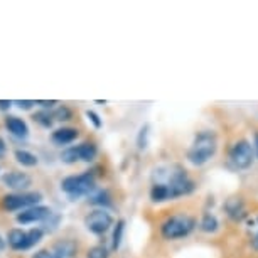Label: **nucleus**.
<instances>
[{
  "instance_id": "31",
  "label": "nucleus",
  "mask_w": 258,
  "mask_h": 258,
  "mask_svg": "<svg viewBox=\"0 0 258 258\" xmlns=\"http://www.w3.org/2000/svg\"><path fill=\"white\" fill-rule=\"evenodd\" d=\"M6 150H7V145H6V142H4V139L0 137V159L6 155Z\"/></svg>"
},
{
  "instance_id": "20",
  "label": "nucleus",
  "mask_w": 258,
  "mask_h": 258,
  "mask_svg": "<svg viewBox=\"0 0 258 258\" xmlns=\"http://www.w3.org/2000/svg\"><path fill=\"white\" fill-rule=\"evenodd\" d=\"M88 201L91 204H96V206H110L111 201H110V194L106 191H98L95 196H91Z\"/></svg>"
},
{
  "instance_id": "1",
  "label": "nucleus",
  "mask_w": 258,
  "mask_h": 258,
  "mask_svg": "<svg viewBox=\"0 0 258 258\" xmlns=\"http://www.w3.org/2000/svg\"><path fill=\"white\" fill-rule=\"evenodd\" d=\"M157 181L150 189V199L154 203H164L169 199H176L194 191V181L187 177L186 170L181 165H165L155 170Z\"/></svg>"
},
{
  "instance_id": "13",
  "label": "nucleus",
  "mask_w": 258,
  "mask_h": 258,
  "mask_svg": "<svg viewBox=\"0 0 258 258\" xmlns=\"http://www.w3.org/2000/svg\"><path fill=\"white\" fill-rule=\"evenodd\" d=\"M76 152H78V157H80V160L91 162V160L96 157V154H98V149H96L95 144L85 142V144L76 145Z\"/></svg>"
},
{
  "instance_id": "25",
  "label": "nucleus",
  "mask_w": 258,
  "mask_h": 258,
  "mask_svg": "<svg viewBox=\"0 0 258 258\" xmlns=\"http://www.w3.org/2000/svg\"><path fill=\"white\" fill-rule=\"evenodd\" d=\"M86 116H88V120L95 125V128H101L103 121H101V118H100V115H98V113H95L93 110H86Z\"/></svg>"
},
{
  "instance_id": "28",
  "label": "nucleus",
  "mask_w": 258,
  "mask_h": 258,
  "mask_svg": "<svg viewBox=\"0 0 258 258\" xmlns=\"http://www.w3.org/2000/svg\"><path fill=\"white\" fill-rule=\"evenodd\" d=\"M32 258H61V256H57L56 253H52V251H47V250H41V251H37L36 255H34Z\"/></svg>"
},
{
  "instance_id": "10",
  "label": "nucleus",
  "mask_w": 258,
  "mask_h": 258,
  "mask_svg": "<svg viewBox=\"0 0 258 258\" xmlns=\"http://www.w3.org/2000/svg\"><path fill=\"white\" fill-rule=\"evenodd\" d=\"M6 126L7 130L11 132L14 137H19V139H26L29 135V126L27 123L24 121L22 118H19V116H7L6 118Z\"/></svg>"
},
{
  "instance_id": "29",
  "label": "nucleus",
  "mask_w": 258,
  "mask_h": 258,
  "mask_svg": "<svg viewBox=\"0 0 258 258\" xmlns=\"http://www.w3.org/2000/svg\"><path fill=\"white\" fill-rule=\"evenodd\" d=\"M36 105H41L42 108H51V106H54V105H57V101L56 100H37L36 101Z\"/></svg>"
},
{
  "instance_id": "24",
  "label": "nucleus",
  "mask_w": 258,
  "mask_h": 258,
  "mask_svg": "<svg viewBox=\"0 0 258 258\" xmlns=\"http://www.w3.org/2000/svg\"><path fill=\"white\" fill-rule=\"evenodd\" d=\"M71 116H73V113L68 106H59V108L52 113V118L57 120V121H66V120H70Z\"/></svg>"
},
{
  "instance_id": "7",
  "label": "nucleus",
  "mask_w": 258,
  "mask_h": 258,
  "mask_svg": "<svg viewBox=\"0 0 258 258\" xmlns=\"http://www.w3.org/2000/svg\"><path fill=\"white\" fill-rule=\"evenodd\" d=\"M111 225H113V218L105 209H95L85 218V226L95 235H101V233L108 231Z\"/></svg>"
},
{
  "instance_id": "26",
  "label": "nucleus",
  "mask_w": 258,
  "mask_h": 258,
  "mask_svg": "<svg viewBox=\"0 0 258 258\" xmlns=\"http://www.w3.org/2000/svg\"><path fill=\"white\" fill-rule=\"evenodd\" d=\"M16 105L19 106L21 110H31L34 105H36V101L34 100H17Z\"/></svg>"
},
{
  "instance_id": "27",
  "label": "nucleus",
  "mask_w": 258,
  "mask_h": 258,
  "mask_svg": "<svg viewBox=\"0 0 258 258\" xmlns=\"http://www.w3.org/2000/svg\"><path fill=\"white\" fill-rule=\"evenodd\" d=\"M145 137H147V126H144L139 134V149H145V144H147Z\"/></svg>"
},
{
  "instance_id": "33",
  "label": "nucleus",
  "mask_w": 258,
  "mask_h": 258,
  "mask_svg": "<svg viewBox=\"0 0 258 258\" xmlns=\"http://www.w3.org/2000/svg\"><path fill=\"white\" fill-rule=\"evenodd\" d=\"M4 248H6V241H4L2 238H0V251H2Z\"/></svg>"
},
{
  "instance_id": "11",
  "label": "nucleus",
  "mask_w": 258,
  "mask_h": 258,
  "mask_svg": "<svg viewBox=\"0 0 258 258\" xmlns=\"http://www.w3.org/2000/svg\"><path fill=\"white\" fill-rule=\"evenodd\" d=\"M51 139H52V142L57 145H68L78 139V130L71 128V126H62V128H57L52 132Z\"/></svg>"
},
{
  "instance_id": "3",
  "label": "nucleus",
  "mask_w": 258,
  "mask_h": 258,
  "mask_svg": "<svg viewBox=\"0 0 258 258\" xmlns=\"http://www.w3.org/2000/svg\"><path fill=\"white\" fill-rule=\"evenodd\" d=\"M196 225V220L189 214H174L160 225V233L165 240H181L191 235Z\"/></svg>"
},
{
  "instance_id": "21",
  "label": "nucleus",
  "mask_w": 258,
  "mask_h": 258,
  "mask_svg": "<svg viewBox=\"0 0 258 258\" xmlns=\"http://www.w3.org/2000/svg\"><path fill=\"white\" fill-rule=\"evenodd\" d=\"M32 120L36 121V123L41 125V126H44V128H49V126H52V121H54L52 115H49L47 111H39V113H36L32 116Z\"/></svg>"
},
{
  "instance_id": "5",
  "label": "nucleus",
  "mask_w": 258,
  "mask_h": 258,
  "mask_svg": "<svg viewBox=\"0 0 258 258\" xmlns=\"http://www.w3.org/2000/svg\"><path fill=\"white\" fill-rule=\"evenodd\" d=\"M253 159H255V154L248 140H238L230 149V164L233 169H248L253 164Z\"/></svg>"
},
{
  "instance_id": "2",
  "label": "nucleus",
  "mask_w": 258,
  "mask_h": 258,
  "mask_svg": "<svg viewBox=\"0 0 258 258\" xmlns=\"http://www.w3.org/2000/svg\"><path fill=\"white\" fill-rule=\"evenodd\" d=\"M218 150V137L213 130H203L194 137V142L187 152V159L192 165H204Z\"/></svg>"
},
{
  "instance_id": "6",
  "label": "nucleus",
  "mask_w": 258,
  "mask_h": 258,
  "mask_svg": "<svg viewBox=\"0 0 258 258\" xmlns=\"http://www.w3.org/2000/svg\"><path fill=\"white\" fill-rule=\"evenodd\" d=\"M42 199L41 192H17V194H7L4 198V208L7 211H19V209H29L34 206H39Z\"/></svg>"
},
{
  "instance_id": "23",
  "label": "nucleus",
  "mask_w": 258,
  "mask_h": 258,
  "mask_svg": "<svg viewBox=\"0 0 258 258\" xmlns=\"http://www.w3.org/2000/svg\"><path fill=\"white\" fill-rule=\"evenodd\" d=\"M86 255H88V258H108V256H110V253H108V250H106L105 246L96 245V246H93V248H90Z\"/></svg>"
},
{
  "instance_id": "15",
  "label": "nucleus",
  "mask_w": 258,
  "mask_h": 258,
  "mask_svg": "<svg viewBox=\"0 0 258 258\" xmlns=\"http://www.w3.org/2000/svg\"><path fill=\"white\" fill-rule=\"evenodd\" d=\"M54 250H56V255L61 256V258L73 256L76 251V243L71 241V240H62L61 243H57Z\"/></svg>"
},
{
  "instance_id": "14",
  "label": "nucleus",
  "mask_w": 258,
  "mask_h": 258,
  "mask_svg": "<svg viewBox=\"0 0 258 258\" xmlns=\"http://www.w3.org/2000/svg\"><path fill=\"white\" fill-rule=\"evenodd\" d=\"M26 235H27V231L17 230V228H14V230H11V231H9V235H7V243H9V246H11L12 250L21 251V250H22V245H24V240H26Z\"/></svg>"
},
{
  "instance_id": "16",
  "label": "nucleus",
  "mask_w": 258,
  "mask_h": 258,
  "mask_svg": "<svg viewBox=\"0 0 258 258\" xmlns=\"http://www.w3.org/2000/svg\"><path fill=\"white\" fill-rule=\"evenodd\" d=\"M218 226H220V221H218V218L211 213L204 214L201 223H199V228H201L204 233H214L218 230Z\"/></svg>"
},
{
  "instance_id": "32",
  "label": "nucleus",
  "mask_w": 258,
  "mask_h": 258,
  "mask_svg": "<svg viewBox=\"0 0 258 258\" xmlns=\"http://www.w3.org/2000/svg\"><path fill=\"white\" fill-rule=\"evenodd\" d=\"M253 248H255V250H258V233H256V236L253 238Z\"/></svg>"
},
{
  "instance_id": "34",
  "label": "nucleus",
  "mask_w": 258,
  "mask_h": 258,
  "mask_svg": "<svg viewBox=\"0 0 258 258\" xmlns=\"http://www.w3.org/2000/svg\"><path fill=\"white\" fill-rule=\"evenodd\" d=\"M255 145H256V154H258V134L255 135Z\"/></svg>"
},
{
  "instance_id": "19",
  "label": "nucleus",
  "mask_w": 258,
  "mask_h": 258,
  "mask_svg": "<svg viewBox=\"0 0 258 258\" xmlns=\"http://www.w3.org/2000/svg\"><path fill=\"white\" fill-rule=\"evenodd\" d=\"M123 230H125V221L123 220L116 221L115 230H113V238H111V248H113V250H118L120 248L121 238H123Z\"/></svg>"
},
{
  "instance_id": "18",
  "label": "nucleus",
  "mask_w": 258,
  "mask_h": 258,
  "mask_svg": "<svg viewBox=\"0 0 258 258\" xmlns=\"http://www.w3.org/2000/svg\"><path fill=\"white\" fill-rule=\"evenodd\" d=\"M41 238H42V230H39V228H32L31 231H27L26 240H24V245H22V250H29V248H32L34 245H37V243L41 241Z\"/></svg>"
},
{
  "instance_id": "9",
  "label": "nucleus",
  "mask_w": 258,
  "mask_h": 258,
  "mask_svg": "<svg viewBox=\"0 0 258 258\" xmlns=\"http://www.w3.org/2000/svg\"><path fill=\"white\" fill-rule=\"evenodd\" d=\"M2 182H4V186H7L9 189L22 192L31 186L32 181L26 172H7L2 176Z\"/></svg>"
},
{
  "instance_id": "30",
  "label": "nucleus",
  "mask_w": 258,
  "mask_h": 258,
  "mask_svg": "<svg viewBox=\"0 0 258 258\" xmlns=\"http://www.w3.org/2000/svg\"><path fill=\"white\" fill-rule=\"evenodd\" d=\"M12 106L11 100H0V110H9Z\"/></svg>"
},
{
  "instance_id": "17",
  "label": "nucleus",
  "mask_w": 258,
  "mask_h": 258,
  "mask_svg": "<svg viewBox=\"0 0 258 258\" xmlns=\"http://www.w3.org/2000/svg\"><path fill=\"white\" fill-rule=\"evenodd\" d=\"M16 159L19 164L26 165V167H34V165H37V157L32 152H29V150H22V149L16 150Z\"/></svg>"
},
{
  "instance_id": "12",
  "label": "nucleus",
  "mask_w": 258,
  "mask_h": 258,
  "mask_svg": "<svg viewBox=\"0 0 258 258\" xmlns=\"http://www.w3.org/2000/svg\"><path fill=\"white\" fill-rule=\"evenodd\" d=\"M225 209L228 213V216H231L233 220H241V218L246 216V211H245V204L240 198H231L228 199L226 204H225Z\"/></svg>"
},
{
  "instance_id": "8",
  "label": "nucleus",
  "mask_w": 258,
  "mask_h": 258,
  "mask_svg": "<svg viewBox=\"0 0 258 258\" xmlns=\"http://www.w3.org/2000/svg\"><path fill=\"white\" fill-rule=\"evenodd\" d=\"M51 216V209L47 206H34L29 209H24L22 213L17 214V221L22 225H31V223L42 221Z\"/></svg>"
},
{
  "instance_id": "4",
  "label": "nucleus",
  "mask_w": 258,
  "mask_h": 258,
  "mask_svg": "<svg viewBox=\"0 0 258 258\" xmlns=\"http://www.w3.org/2000/svg\"><path fill=\"white\" fill-rule=\"evenodd\" d=\"M61 189L71 198H80L95 189V176L91 172L80 174V176H70L61 181Z\"/></svg>"
},
{
  "instance_id": "22",
  "label": "nucleus",
  "mask_w": 258,
  "mask_h": 258,
  "mask_svg": "<svg viewBox=\"0 0 258 258\" xmlns=\"http://www.w3.org/2000/svg\"><path fill=\"white\" fill-rule=\"evenodd\" d=\"M61 160L64 164H75V162H78L80 157H78V152H76V145H75V147H68L66 150H62Z\"/></svg>"
}]
</instances>
